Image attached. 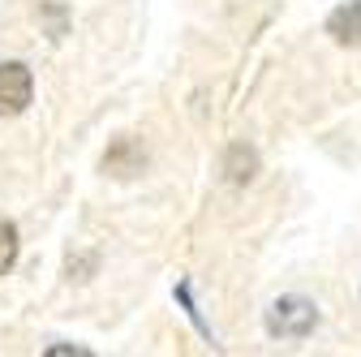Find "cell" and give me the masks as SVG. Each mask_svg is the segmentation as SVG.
I'll use <instances>...</instances> for the list:
<instances>
[{
	"instance_id": "1",
	"label": "cell",
	"mask_w": 361,
	"mask_h": 357,
	"mask_svg": "<svg viewBox=\"0 0 361 357\" xmlns=\"http://www.w3.org/2000/svg\"><path fill=\"white\" fill-rule=\"evenodd\" d=\"M319 327V310L305 297H280L276 305L267 310V332L280 336V340H301Z\"/></svg>"
},
{
	"instance_id": "2",
	"label": "cell",
	"mask_w": 361,
	"mask_h": 357,
	"mask_svg": "<svg viewBox=\"0 0 361 357\" xmlns=\"http://www.w3.org/2000/svg\"><path fill=\"white\" fill-rule=\"evenodd\" d=\"M30 95H35V78H30V69H26L22 61H5V65H0V116H18V112H26Z\"/></svg>"
},
{
	"instance_id": "3",
	"label": "cell",
	"mask_w": 361,
	"mask_h": 357,
	"mask_svg": "<svg viewBox=\"0 0 361 357\" xmlns=\"http://www.w3.org/2000/svg\"><path fill=\"white\" fill-rule=\"evenodd\" d=\"M147 168V151H142V143L133 138V133H121V138L104 151V172H112V176H138Z\"/></svg>"
},
{
	"instance_id": "4",
	"label": "cell",
	"mask_w": 361,
	"mask_h": 357,
	"mask_svg": "<svg viewBox=\"0 0 361 357\" xmlns=\"http://www.w3.org/2000/svg\"><path fill=\"white\" fill-rule=\"evenodd\" d=\"M327 35L344 48H361V0H348L327 18Z\"/></svg>"
},
{
	"instance_id": "5",
	"label": "cell",
	"mask_w": 361,
	"mask_h": 357,
	"mask_svg": "<svg viewBox=\"0 0 361 357\" xmlns=\"http://www.w3.org/2000/svg\"><path fill=\"white\" fill-rule=\"evenodd\" d=\"M254 172H258V155H254V147L233 143L228 155H224V176H228L233 186H245V181H254Z\"/></svg>"
},
{
	"instance_id": "6",
	"label": "cell",
	"mask_w": 361,
	"mask_h": 357,
	"mask_svg": "<svg viewBox=\"0 0 361 357\" xmlns=\"http://www.w3.org/2000/svg\"><path fill=\"white\" fill-rule=\"evenodd\" d=\"M13 258H18V229L0 215V276L13 267Z\"/></svg>"
},
{
	"instance_id": "7",
	"label": "cell",
	"mask_w": 361,
	"mask_h": 357,
	"mask_svg": "<svg viewBox=\"0 0 361 357\" xmlns=\"http://www.w3.org/2000/svg\"><path fill=\"white\" fill-rule=\"evenodd\" d=\"M43 357H90V349H82V344H52Z\"/></svg>"
}]
</instances>
